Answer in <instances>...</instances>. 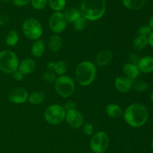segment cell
<instances>
[{
	"label": "cell",
	"mask_w": 153,
	"mask_h": 153,
	"mask_svg": "<svg viewBox=\"0 0 153 153\" xmlns=\"http://www.w3.org/2000/svg\"><path fill=\"white\" fill-rule=\"evenodd\" d=\"M112 58L113 55L111 51L108 49H103L97 54L96 57V64L99 67H105L111 62Z\"/></svg>",
	"instance_id": "cell-14"
},
{
	"label": "cell",
	"mask_w": 153,
	"mask_h": 153,
	"mask_svg": "<svg viewBox=\"0 0 153 153\" xmlns=\"http://www.w3.org/2000/svg\"><path fill=\"white\" fill-rule=\"evenodd\" d=\"M94 126H93L92 123H87L83 124V126H82L83 132L88 136L92 135L93 133H94Z\"/></svg>",
	"instance_id": "cell-32"
},
{
	"label": "cell",
	"mask_w": 153,
	"mask_h": 153,
	"mask_svg": "<svg viewBox=\"0 0 153 153\" xmlns=\"http://www.w3.org/2000/svg\"><path fill=\"white\" fill-rule=\"evenodd\" d=\"M43 117L46 122L51 125H59L64 122L66 117V111L64 106L58 104L49 105L44 111Z\"/></svg>",
	"instance_id": "cell-6"
},
{
	"label": "cell",
	"mask_w": 153,
	"mask_h": 153,
	"mask_svg": "<svg viewBox=\"0 0 153 153\" xmlns=\"http://www.w3.org/2000/svg\"><path fill=\"white\" fill-rule=\"evenodd\" d=\"M42 79H43V81L48 83H52V82H55V80L57 79V76L55 73H54L52 71H45L44 73L42 75Z\"/></svg>",
	"instance_id": "cell-29"
},
{
	"label": "cell",
	"mask_w": 153,
	"mask_h": 153,
	"mask_svg": "<svg viewBox=\"0 0 153 153\" xmlns=\"http://www.w3.org/2000/svg\"><path fill=\"white\" fill-rule=\"evenodd\" d=\"M63 106H64V109H65V111H66V112L69 111L76 109V104L74 102H72V101L67 102L64 104V105H63Z\"/></svg>",
	"instance_id": "cell-34"
},
{
	"label": "cell",
	"mask_w": 153,
	"mask_h": 153,
	"mask_svg": "<svg viewBox=\"0 0 153 153\" xmlns=\"http://www.w3.org/2000/svg\"><path fill=\"white\" fill-rule=\"evenodd\" d=\"M55 89L57 94L62 98H69L75 92L76 85L72 78L63 75L58 76L55 82Z\"/></svg>",
	"instance_id": "cell-5"
},
{
	"label": "cell",
	"mask_w": 153,
	"mask_h": 153,
	"mask_svg": "<svg viewBox=\"0 0 153 153\" xmlns=\"http://www.w3.org/2000/svg\"><path fill=\"white\" fill-rule=\"evenodd\" d=\"M153 30L150 28L149 25H143L140 27L137 31V34L140 36H143V37H148L150 35L151 33L152 32Z\"/></svg>",
	"instance_id": "cell-30"
},
{
	"label": "cell",
	"mask_w": 153,
	"mask_h": 153,
	"mask_svg": "<svg viewBox=\"0 0 153 153\" xmlns=\"http://www.w3.org/2000/svg\"><path fill=\"white\" fill-rule=\"evenodd\" d=\"M109 146V137L105 131H100L93 134L90 147L94 153H104Z\"/></svg>",
	"instance_id": "cell-8"
},
{
	"label": "cell",
	"mask_w": 153,
	"mask_h": 153,
	"mask_svg": "<svg viewBox=\"0 0 153 153\" xmlns=\"http://www.w3.org/2000/svg\"><path fill=\"white\" fill-rule=\"evenodd\" d=\"M149 25L150 26V28L153 30V13H152V14H151V16H149Z\"/></svg>",
	"instance_id": "cell-39"
},
{
	"label": "cell",
	"mask_w": 153,
	"mask_h": 153,
	"mask_svg": "<svg viewBox=\"0 0 153 153\" xmlns=\"http://www.w3.org/2000/svg\"><path fill=\"white\" fill-rule=\"evenodd\" d=\"M65 120L67 124L73 128H81L84 124L83 115L77 109L66 112Z\"/></svg>",
	"instance_id": "cell-10"
},
{
	"label": "cell",
	"mask_w": 153,
	"mask_h": 153,
	"mask_svg": "<svg viewBox=\"0 0 153 153\" xmlns=\"http://www.w3.org/2000/svg\"><path fill=\"white\" fill-rule=\"evenodd\" d=\"M150 100H151V101H152V102L153 103V91H152V94H151V95H150Z\"/></svg>",
	"instance_id": "cell-40"
},
{
	"label": "cell",
	"mask_w": 153,
	"mask_h": 153,
	"mask_svg": "<svg viewBox=\"0 0 153 153\" xmlns=\"http://www.w3.org/2000/svg\"><path fill=\"white\" fill-rule=\"evenodd\" d=\"M62 46V40L58 34L51 36L48 42V47L52 52H56L61 49Z\"/></svg>",
	"instance_id": "cell-20"
},
{
	"label": "cell",
	"mask_w": 153,
	"mask_h": 153,
	"mask_svg": "<svg viewBox=\"0 0 153 153\" xmlns=\"http://www.w3.org/2000/svg\"><path fill=\"white\" fill-rule=\"evenodd\" d=\"M67 70H68V64L66 61H59L58 62H55L54 71H55V74L58 75V76L65 74Z\"/></svg>",
	"instance_id": "cell-25"
},
{
	"label": "cell",
	"mask_w": 153,
	"mask_h": 153,
	"mask_svg": "<svg viewBox=\"0 0 153 153\" xmlns=\"http://www.w3.org/2000/svg\"><path fill=\"white\" fill-rule=\"evenodd\" d=\"M48 0H31V3L33 7L37 10H42L46 7Z\"/></svg>",
	"instance_id": "cell-31"
},
{
	"label": "cell",
	"mask_w": 153,
	"mask_h": 153,
	"mask_svg": "<svg viewBox=\"0 0 153 153\" xmlns=\"http://www.w3.org/2000/svg\"><path fill=\"white\" fill-rule=\"evenodd\" d=\"M97 70L95 64L91 61H85L79 63L75 72L76 82L82 86H89L94 82Z\"/></svg>",
	"instance_id": "cell-3"
},
{
	"label": "cell",
	"mask_w": 153,
	"mask_h": 153,
	"mask_svg": "<svg viewBox=\"0 0 153 153\" xmlns=\"http://www.w3.org/2000/svg\"><path fill=\"white\" fill-rule=\"evenodd\" d=\"M36 68V62L32 58H25L21 61L19 64L18 70L23 76L29 75L34 71Z\"/></svg>",
	"instance_id": "cell-13"
},
{
	"label": "cell",
	"mask_w": 153,
	"mask_h": 153,
	"mask_svg": "<svg viewBox=\"0 0 153 153\" xmlns=\"http://www.w3.org/2000/svg\"><path fill=\"white\" fill-rule=\"evenodd\" d=\"M146 0H123V4L126 8L131 10H137L144 6Z\"/></svg>",
	"instance_id": "cell-21"
},
{
	"label": "cell",
	"mask_w": 153,
	"mask_h": 153,
	"mask_svg": "<svg viewBox=\"0 0 153 153\" xmlns=\"http://www.w3.org/2000/svg\"><path fill=\"white\" fill-rule=\"evenodd\" d=\"M151 147H152V150H153V140H152V143H151Z\"/></svg>",
	"instance_id": "cell-41"
},
{
	"label": "cell",
	"mask_w": 153,
	"mask_h": 153,
	"mask_svg": "<svg viewBox=\"0 0 153 153\" xmlns=\"http://www.w3.org/2000/svg\"><path fill=\"white\" fill-rule=\"evenodd\" d=\"M46 50V44L45 42L41 39L34 40L31 45V53L34 58H40L44 54Z\"/></svg>",
	"instance_id": "cell-17"
},
{
	"label": "cell",
	"mask_w": 153,
	"mask_h": 153,
	"mask_svg": "<svg viewBox=\"0 0 153 153\" xmlns=\"http://www.w3.org/2000/svg\"><path fill=\"white\" fill-rule=\"evenodd\" d=\"M148 45H149L148 37L140 35H137V37L134 39L132 43L133 48L137 51L143 50V49H144Z\"/></svg>",
	"instance_id": "cell-22"
},
{
	"label": "cell",
	"mask_w": 153,
	"mask_h": 153,
	"mask_svg": "<svg viewBox=\"0 0 153 153\" xmlns=\"http://www.w3.org/2000/svg\"><path fill=\"white\" fill-rule=\"evenodd\" d=\"M19 41V34L15 30H11L7 33L5 37V43L7 46L13 47L17 44Z\"/></svg>",
	"instance_id": "cell-24"
},
{
	"label": "cell",
	"mask_w": 153,
	"mask_h": 153,
	"mask_svg": "<svg viewBox=\"0 0 153 153\" xmlns=\"http://www.w3.org/2000/svg\"><path fill=\"white\" fill-rule=\"evenodd\" d=\"M28 94L24 88H15L8 94V100L16 105L23 104L28 101Z\"/></svg>",
	"instance_id": "cell-11"
},
{
	"label": "cell",
	"mask_w": 153,
	"mask_h": 153,
	"mask_svg": "<svg viewBox=\"0 0 153 153\" xmlns=\"http://www.w3.org/2000/svg\"><path fill=\"white\" fill-rule=\"evenodd\" d=\"M7 21H8V18H7V16H4V15L0 16V25H5V24L7 22Z\"/></svg>",
	"instance_id": "cell-37"
},
{
	"label": "cell",
	"mask_w": 153,
	"mask_h": 153,
	"mask_svg": "<svg viewBox=\"0 0 153 153\" xmlns=\"http://www.w3.org/2000/svg\"><path fill=\"white\" fill-rule=\"evenodd\" d=\"M55 62H52V61H50V62L47 63L46 64V68L49 71H54V68H55Z\"/></svg>",
	"instance_id": "cell-36"
},
{
	"label": "cell",
	"mask_w": 153,
	"mask_h": 153,
	"mask_svg": "<svg viewBox=\"0 0 153 153\" xmlns=\"http://www.w3.org/2000/svg\"><path fill=\"white\" fill-rule=\"evenodd\" d=\"M114 87L120 93H128L133 89V81L126 76H119L114 81Z\"/></svg>",
	"instance_id": "cell-12"
},
{
	"label": "cell",
	"mask_w": 153,
	"mask_h": 153,
	"mask_svg": "<svg viewBox=\"0 0 153 153\" xmlns=\"http://www.w3.org/2000/svg\"><path fill=\"white\" fill-rule=\"evenodd\" d=\"M13 78L14 80L16 81H21L22 80V79H23V75L22 74V73H20V72L19 71V70H16V71H15L14 73H13Z\"/></svg>",
	"instance_id": "cell-35"
},
{
	"label": "cell",
	"mask_w": 153,
	"mask_h": 153,
	"mask_svg": "<svg viewBox=\"0 0 153 153\" xmlns=\"http://www.w3.org/2000/svg\"><path fill=\"white\" fill-rule=\"evenodd\" d=\"M148 42H149V45H150L153 48V31L150 34V35L148 37Z\"/></svg>",
	"instance_id": "cell-38"
},
{
	"label": "cell",
	"mask_w": 153,
	"mask_h": 153,
	"mask_svg": "<svg viewBox=\"0 0 153 153\" xmlns=\"http://www.w3.org/2000/svg\"><path fill=\"white\" fill-rule=\"evenodd\" d=\"M19 58L14 52L5 49L0 52V70L6 74H13L18 70Z\"/></svg>",
	"instance_id": "cell-4"
},
{
	"label": "cell",
	"mask_w": 153,
	"mask_h": 153,
	"mask_svg": "<svg viewBox=\"0 0 153 153\" xmlns=\"http://www.w3.org/2000/svg\"><path fill=\"white\" fill-rule=\"evenodd\" d=\"M22 33L24 35L31 40L40 39L43 34V27L40 22L34 18H28L22 23Z\"/></svg>",
	"instance_id": "cell-7"
},
{
	"label": "cell",
	"mask_w": 153,
	"mask_h": 153,
	"mask_svg": "<svg viewBox=\"0 0 153 153\" xmlns=\"http://www.w3.org/2000/svg\"><path fill=\"white\" fill-rule=\"evenodd\" d=\"M67 23L65 16L61 12H55L49 19V28L55 34L63 32L67 27Z\"/></svg>",
	"instance_id": "cell-9"
},
{
	"label": "cell",
	"mask_w": 153,
	"mask_h": 153,
	"mask_svg": "<svg viewBox=\"0 0 153 153\" xmlns=\"http://www.w3.org/2000/svg\"><path fill=\"white\" fill-rule=\"evenodd\" d=\"M106 10L105 0H82L81 13L88 21H97L104 16Z\"/></svg>",
	"instance_id": "cell-2"
},
{
	"label": "cell",
	"mask_w": 153,
	"mask_h": 153,
	"mask_svg": "<svg viewBox=\"0 0 153 153\" xmlns=\"http://www.w3.org/2000/svg\"><path fill=\"white\" fill-rule=\"evenodd\" d=\"M123 71L126 77L131 80H134L140 75V71L138 67L134 63H126L123 67Z\"/></svg>",
	"instance_id": "cell-15"
},
{
	"label": "cell",
	"mask_w": 153,
	"mask_h": 153,
	"mask_svg": "<svg viewBox=\"0 0 153 153\" xmlns=\"http://www.w3.org/2000/svg\"><path fill=\"white\" fill-rule=\"evenodd\" d=\"M124 120L128 125L134 128L143 126L147 122L149 111L147 108L142 103H132L126 108L123 114Z\"/></svg>",
	"instance_id": "cell-1"
},
{
	"label": "cell",
	"mask_w": 153,
	"mask_h": 153,
	"mask_svg": "<svg viewBox=\"0 0 153 153\" xmlns=\"http://www.w3.org/2000/svg\"><path fill=\"white\" fill-rule=\"evenodd\" d=\"M139 70L143 73H153V57L145 56L140 58L137 64Z\"/></svg>",
	"instance_id": "cell-16"
},
{
	"label": "cell",
	"mask_w": 153,
	"mask_h": 153,
	"mask_svg": "<svg viewBox=\"0 0 153 153\" xmlns=\"http://www.w3.org/2000/svg\"><path fill=\"white\" fill-rule=\"evenodd\" d=\"M106 114L109 117L117 119V118H119L123 116V111L120 105L114 104V103H111L106 107Z\"/></svg>",
	"instance_id": "cell-18"
},
{
	"label": "cell",
	"mask_w": 153,
	"mask_h": 153,
	"mask_svg": "<svg viewBox=\"0 0 153 153\" xmlns=\"http://www.w3.org/2000/svg\"><path fill=\"white\" fill-rule=\"evenodd\" d=\"M51 9L55 12H60L66 5V0H49Z\"/></svg>",
	"instance_id": "cell-26"
},
{
	"label": "cell",
	"mask_w": 153,
	"mask_h": 153,
	"mask_svg": "<svg viewBox=\"0 0 153 153\" xmlns=\"http://www.w3.org/2000/svg\"><path fill=\"white\" fill-rule=\"evenodd\" d=\"M87 153H88V152H87Z\"/></svg>",
	"instance_id": "cell-42"
},
{
	"label": "cell",
	"mask_w": 153,
	"mask_h": 153,
	"mask_svg": "<svg viewBox=\"0 0 153 153\" xmlns=\"http://www.w3.org/2000/svg\"><path fill=\"white\" fill-rule=\"evenodd\" d=\"M45 100V95L43 92H40V91H35V92H33L28 96V102H29L30 104L34 105H40Z\"/></svg>",
	"instance_id": "cell-23"
},
{
	"label": "cell",
	"mask_w": 153,
	"mask_h": 153,
	"mask_svg": "<svg viewBox=\"0 0 153 153\" xmlns=\"http://www.w3.org/2000/svg\"><path fill=\"white\" fill-rule=\"evenodd\" d=\"M65 19L67 22H73L76 20H77L79 18L82 16V13L81 11L78 9L75 8V7H69L67 10L64 11V13Z\"/></svg>",
	"instance_id": "cell-19"
},
{
	"label": "cell",
	"mask_w": 153,
	"mask_h": 153,
	"mask_svg": "<svg viewBox=\"0 0 153 153\" xmlns=\"http://www.w3.org/2000/svg\"><path fill=\"white\" fill-rule=\"evenodd\" d=\"M149 88L147 82L144 81H137L134 83L133 82V88L137 92H144L146 91Z\"/></svg>",
	"instance_id": "cell-28"
},
{
	"label": "cell",
	"mask_w": 153,
	"mask_h": 153,
	"mask_svg": "<svg viewBox=\"0 0 153 153\" xmlns=\"http://www.w3.org/2000/svg\"><path fill=\"white\" fill-rule=\"evenodd\" d=\"M31 0H12V3L14 4L15 6L17 7H22V6L27 5L31 2Z\"/></svg>",
	"instance_id": "cell-33"
},
{
	"label": "cell",
	"mask_w": 153,
	"mask_h": 153,
	"mask_svg": "<svg viewBox=\"0 0 153 153\" xmlns=\"http://www.w3.org/2000/svg\"><path fill=\"white\" fill-rule=\"evenodd\" d=\"M87 19H85L83 16H81L80 18L75 21L73 22V27L74 29L77 31H82L86 28L87 26Z\"/></svg>",
	"instance_id": "cell-27"
}]
</instances>
